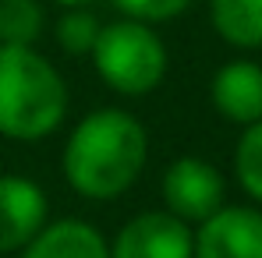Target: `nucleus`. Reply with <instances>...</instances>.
Here are the masks:
<instances>
[{
  "instance_id": "14",
  "label": "nucleus",
  "mask_w": 262,
  "mask_h": 258,
  "mask_svg": "<svg viewBox=\"0 0 262 258\" xmlns=\"http://www.w3.org/2000/svg\"><path fill=\"white\" fill-rule=\"evenodd\" d=\"M195 0H114V7L135 18V21H145V25H160V21H170L177 14H184Z\"/></svg>"
},
{
  "instance_id": "5",
  "label": "nucleus",
  "mask_w": 262,
  "mask_h": 258,
  "mask_svg": "<svg viewBox=\"0 0 262 258\" xmlns=\"http://www.w3.org/2000/svg\"><path fill=\"white\" fill-rule=\"evenodd\" d=\"M195 230L167 209L131 216L110 241V258H191Z\"/></svg>"
},
{
  "instance_id": "8",
  "label": "nucleus",
  "mask_w": 262,
  "mask_h": 258,
  "mask_svg": "<svg viewBox=\"0 0 262 258\" xmlns=\"http://www.w3.org/2000/svg\"><path fill=\"white\" fill-rule=\"evenodd\" d=\"M209 99L216 113L230 124L262 121V64L255 60H227L209 82Z\"/></svg>"
},
{
  "instance_id": "11",
  "label": "nucleus",
  "mask_w": 262,
  "mask_h": 258,
  "mask_svg": "<svg viewBox=\"0 0 262 258\" xmlns=\"http://www.w3.org/2000/svg\"><path fill=\"white\" fill-rule=\"evenodd\" d=\"M46 29L39 0H0V46H36Z\"/></svg>"
},
{
  "instance_id": "12",
  "label": "nucleus",
  "mask_w": 262,
  "mask_h": 258,
  "mask_svg": "<svg viewBox=\"0 0 262 258\" xmlns=\"http://www.w3.org/2000/svg\"><path fill=\"white\" fill-rule=\"evenodd\" d=\"M99 29H103V21L89 7H64V14L53 25V39L68 57H89L99 39Z\"/></svg>"
},
{
  "instance_id": "2",
  "label": "nucleus",
  "mask_w": 262,
  "mask_h": 258,
  "mask_svg": "<svg viewBox=\"0 0 262 258\" xmlns=\"http://www.w3.org/2000/svg\"><path fill=\"white\" fill-rule=\"evenodd\" d=\"M68 113V85L36 46H0V134L43 142Z\"/></svg>"
},
{
  "instance_id": "6",
  "label": "nucleus",
  "mask_w": 262,
  "mask_h": 258,
  "mask_svg": "<svg viewBox=\"0 0 262 258\" xmlns=\"http://www.w3.org/2000/svg\"><path fill=\"white\" fill-rule=\"evenodd\" d=\"M191 258H262V209L223 205L199 223Z\"/></svg>"
},
{
  "instance_id": "7",
  "label": "nucleus",
  "mask_w": 262,
  "mask_h": 258,
  "mask_svg": "<svg viewBox=\"0 0 262 258\" xmlns=\"http://www.w3.org/2000/svg\"><path fill=\"white\" fill-rule=\"evenodd\" d=\"M46 191L18 173L0 177V255L21 251L39 230L46 226Z\"/></svg>"
},
{
  "instance_id": "4",
  "label": "nucleus",
  "mask_w": 262,
  "mask_h": 258,
  "mask_svg": "<svg viewBox=\"0 0 262 258\" xmlns=\"http://www.w3.org/2000/svg\"><path fill=\"white\" fill-rule=\"evenodd\" d=\"M160 198H163V209L170 216H177L181 223H206L213 213H220L227 202V180L223 173L202 159V156H181L174 159L163 180H160Z\"/></svg>"
},
{
  "instance_id": "1",
  "label": "nucleus",
  "mask_w": 262,
  "mask_h": 258,
  "mask_svg": "<svg viewBox=\"0 0 262 258\" xmlns=\"http://www.w3.org/2000/svg\"><path fill=\"white\" fill-rule=\"evenodd\" d=\"M149 156V134L138 117L117 106H103L82 117L64 142V180L71 191L92 202H110L124 195Z\"/></svg>"
},
{
  "instance_id": "10",
  "label": "nucleus",
  "mask_w": 262,
  "mask_h": 258,
  "mask_svg": "<svg viewBox=\"0 0 262 258\" xmlns=\"http://www.w3.org/2000/svg\"><path fill=\"white\" fill-rule=\"evenodd\" d=\"M209 18L223 43L262 50V0H209Z\"/></svg>"
},
{
  "instance_id": "15",
  "label": "nucleus",
  "mask_w": 262,
  "mask_h": 258,
  "mask_svg": "<svg viewBox=\"0 0 262 258\" xmlns=\"http://www.w3.org/2000/svg\"><path fill=\"white\" fill-rule=\"evenodd\" d=\"M57 7H89L92 0H53Z\"/></svg>"
},
{
  "instance_id": "9",
  "label": "nucleus",
  "mask_w": 262,
  "mask_h": 258,
  "mask_svg": "<svg viewBox=\"0 0 262 258\" xmlns=\"http://www.w3.org/2000/svg\"><path fill=\"white\" fill-rule=\"evenodd\" d=\"M21 258H110L106 237L85 219H46V226L21 248Z\"/></svg>"
},
{
  "instance_id": "13",
  "label": "nucleus",
  "mask_w": 262,
  "mask_h": 258,
  "mask_svg": "<svg viewBox=\"0 0 262 258\" xmlns=\"http://www.w3.org/2000/svg\"><path fill=\"white\" fill-rule=\"evenodd\" d=\"M234 177H237L241 191L255 205H262V121L241 131V138L234 145Z\"/></svg>"
},
{
  "instance_id": "3",
  "label": "nucleus",
  "mask_w": 262,
  "mask_h": 258,
  "mask_svg": "<svg viewBox=\"0 0 262 258\" xmlns=\"http://www.w3.org/2000/svg\"><path fill=\"white\" fill-rule=\"evenodd\" d=\"M92 64L103 85L114 88L117 96H149L152 88L163 85L167 78V43L160 32L145 21L135 18H117L99 29V39L92 46Z\"/></svg>"
}]
</instances>
